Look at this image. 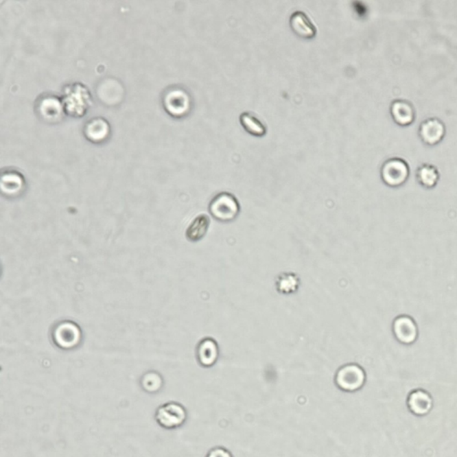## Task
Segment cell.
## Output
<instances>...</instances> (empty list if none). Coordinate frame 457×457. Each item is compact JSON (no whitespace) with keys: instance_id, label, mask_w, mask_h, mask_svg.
<instances>
[{"instance_id":"obj_1","label":"cell","mask_w":457,"mask_h":457,"mask_svg":"<svg viewBox=\"0 0 457 457\" xmlns=\"http://www.w3.org/2000/svg\"><path fill=\"white\" fill-rule=\"evenodd\" d=\"M65 115L73 117H83L93 105L89 89L82 83L74 82L65 85L61 97Z\"/></svg>"},{"instance_id":"obj_2","label":"cell","mask_w":457,"mask_h":457,"mask_svg":"<svg viewBox=\"0 0 457 457\" xmlns=\"http://www.w3.org/2000/svg\"><path fill=\"white\" fill-rule=\"evenodd\" d=\"M162 104L165 112L174 118L186 117L191 111L193 100L185 87L173 85L163 93Z\"/></svg>"},{"instance_id":"obj_3","label":"cell","mask_w":457,"mask_h":457,"mask_svg":"<svg viewBox=\"0 0 457 457\" xmlns=\"http://www.w3.org/2000/svg\"><path fill=\"white\" fill-rule=\"evenodd\" d=\"M35 114L47 124H58L64 119L65 112L63 101L54 93H43L34 104Z\"/></svg>"},{"instance_id":"obj_4","label":"cell","mask_w":457,"mask_h":457,"mask_svg":"<svg viewBox=\"0 0 457 457\" xmlns=\"http://www.w3.org/2000/svg\"><path fill=\"white\" fill-rule=\"evenodd\" d=\"M366 382V371L358 364H344L335 375V384L344 392L353 393L360 390Z\"/></svg>"},{"instance_id":"obj_5","label":"cell","mask_w":457,"mask_h":457,"mask_svg":"<svg viewBox=\"0 0 457 457\" xmlns=\"http://www.w3.org/2000/svg\"><path fill=\"white\" fill-rule=\"evenodd\" d=\"M209 211L213 218L222 222H228L238 216L240 206L235 196L230 192H220L211 200Z\"/></svg>"},{"instance_id":"obj_6","label":"cell","mask_w":457,"mask_h":457,"mask_svg":"<svg viewBox=\"0 0 457 457\" xmlns=\"http://www.w3.org/2000/svg\"><path fill=\"white\" fill-rule=\"evenodd\" d=\"M188 412L182 403L171 401L163 403L156 409L155 419L162 428L174 430L186 423Z\"/></svg>"},{"instance_id":"obj_7","label":"cell","mask_w":457,"mask_h":457,"mask_svg":"<svg viewBox=\"0 0 457 457\" xmlns=\"http://www.w3.org/2000/svg\"><path fill=\"white\" fill-rule=\"evenodd\" d=\"M409 172V165L405 159L390 157L382 165V179L388 186L399 187L408 180Z\"/></svg>"},{"instance_id":"obj_8","label":"cell","mask_w":457,"mask_h":457,"mask_svg":"<svg viewBox=\"0 0 457 457\" xmlns=\"http://www.w3.org/2000/svg\"><path fill=\"white\" fill-rule=\"evenodd\" d=\"M81 340V329L76 323L69 322V320L59 323L53 331V340L56 345L62 349L76 348Z\"/></svg>"},{"instance_id":"obj_9","label":"cell","mask_w":457,"mask_h":457,"mask_svg":"<svg viewBox=\"0 0 457 457\" xmlns=\"http://www.w3.org/2000/svg\"><path fill=\"white\" fill-rule=\"evenodd\" d=\"M392 331L394 337L403 345H412L417 341L418 335H419L417 323L411 316H406V314L395 318L392 323Z\"/></svg>"},{"instance_id":"obj_10","label":"cell","mask_w":457,"mask_h":457,"mask_svg":"<svg viewBox=\"0 0 457 457\" xmlns=\"http://www.w3.org/2000/svg\"><path fill=\"white\" fill-rule=\"evenodd\" d=\"M26 182L22 173L16 169L8 168L2 171L0 189L2 194L7 197H17L25 191Z\"/></svg>"},{"instance_id":"obj_11","label":"cell","mask_w":457,"mask_h":457,"mask_svg":"<svg viewBox=\"0 0 457 457\" xmlns=\"http://www.w3.org/2000/svg\"><path fill=\"white\" fill-rule=\"evenodd\" d=\"M83 134L92 143H103V142L108 141L110 134H111V126H110L109 121L106 118L93 117L84 124Z\"/></svg>"},{"instance_id":"obj_12","label":"cell","mask_w":457,"mask_h":457,"mask_svg":"<svg viewBox=\"0 0 457 457\" xmlns=\"http://www.w3.org/2000/svg\"><path fill=\"white\" fill-rule=\"evenodd\" d=\"M446 133V126L443 121L437 117H430L421 121L419 126V136L427 145H435L442 141Z\"/></svg>"},{"instance_id":"obj_13","label":"cell","mask_w":457,"mask_h":457,"mask_svg":"<svg viewBox=\"0 0 457 457\" xmlns=\"http://www.w3.org/2000/svg\"><path fill=\"white\" fill-rule=\"evenodd\" d=\"M406 405L412 414L426 417L432 410L434 401L428 391L417 388L409 393Z\"/></svg>"},{"instance_id":"obj_14","label":"cell","mask_w":457,"mask_h":457,"mask_svg":"<svg viewBox=\"0 0 457 457\" xmlns=\"http://www.w3.org/2000/svg\"><path fill=\"white\" fill-rule=\"evenodd\" d=\"M117 79L105 78L97 85V95L99 101H102L106 106H115L123 101L124 93V88L113 91L119 83Z\"/></svg>"},{"instance_id":"obj_15","label":"cell","mask_w":457,"mask_h":457,"mask_svg":"<svg viewBox=\"0 0 457 457\" xmlns=\"http://www.w3.org/2000/svg\"><path fill=\"white\" fill-rule=\"evenodd\" d=\"M198 363L203 367L215 366L219 358L218 342L212 338H204L198 343L197 348Z\"/></svg>"},{"instance_id":"obj_16","label":"cell","mask_w":457,"mask_h":457,"mask_svg":"<svg viewBox=\"0 0 457 457\" xmlns=\"http://www.w3.org/2000/svg\"><path fill=\"white\" fill-rule=\"evenodd\" d=\"M390 114L393 120L401 126L411 124L415 119V109L409 100L395 99L390 105Z\"/></svg>"},{"instance_id":"obj_17","label":"cell","mask_w":457,"mask_h":457,"mask_svg":"<svg viewBox=\"0 0 457 457\" xmlns=\"http://www.w3.org/2000/svg\"><path fill=\"white\" fill-rule=\"evenodd\" d=\"M290 25L292 31L299 37L311 38L316 36V26L305 12H293L290 17Z\"/></svg>"},{"instance_id":"obj_18","label":"cell","mask_w":457,"mask_h":457,"mask_svg":"<svg viewBox=\"0 0 457 457\" xmlns=\"http://www.w3.org/2000/svg\"><path fill=\"white\" fill-rule=\"evenodd\" d=\"M210 225V218L206 213L198 215L186 231V237L189 242H198L206 236Z\"/></svg>"},{"instance_id":"obj_19","label":"cell","mask_w":457,"mask_h":457,"mask_svg":"<svg viewBox=\"0 0 457 457\" xmlns=\"http://www.w3.org/2000/svg\"><path fill=\"white\" fill-rule=\"evenodd\" d=\"M417 179L424 188H433L439 180L438 168L432 164L421 165L417 171Z\"/></svg>"},{"instance_id":"obj_20","label":"cell","mask_w":457,"mask_h":457,"mask_svg":"<svg viewBox=\"0 0 457 457\" xmlns=\"http://www.w3.org/2000/svg\"><path fill=\"white\" fill-rule=\"evenodd\" d=\"M240 124L252 135L263 136L266 133V126L262 121L252 113L244 112L240 115Z\"/></svg>"},{"instance_id":"obj_21","label":"cell","mask_w":457,"mask_h":457,"mask_svg":"<svg viewBox=\"0 0 457 457\" xmlns=\"http://www.w3.org/2000/svg\"><path fill=\"white\" fill-rule=\"evenodd\" d=\"M301 281L298 276L294 274H283L278 276L277 281H276V288L280 293L283 294H292L298 292Z\"/></svg>"},{"instance_id":"obj_22","label":"cell","mask_w":457,"mask_h":457,"mask_svg":"<svg viewBox=\"0 0 457 457\" xmlns=\"http://www.w3.org/2000/svg\"><path fill=\"white\" fill-rule=\"evenodd\" d=\"M142 388L148 393L159 392L163 387V379L159 373L150 372L146 373L141 379Z\"/></svg>"},{"instance_id":"obj_23","label":"cell","mask_w":457,"mask_h":457,"mask_svg":"<svg viewBox=\"0 0 457 457\" xmlns=\"http://www.w3.org/2000/svg\"><path fill=\"white\" fill-rule=\"evenodd\" d=\"M206 457H233V456L226 448L215 447L209 450Z\"/></svg>"}]
</instances>
